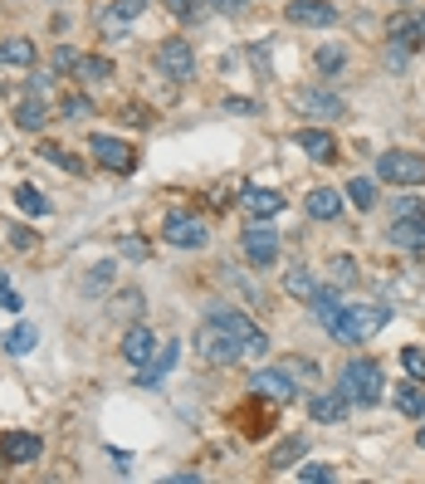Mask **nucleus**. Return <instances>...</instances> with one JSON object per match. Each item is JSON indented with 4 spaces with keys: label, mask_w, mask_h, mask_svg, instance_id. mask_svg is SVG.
<instances>
[{
    "label": "nucleus",
    "mask_w": 425,
    "mask_h": 484,
    "mask_svg": "<svg viewBox=\"0 0 425 484\" xmlns=\"http://www.w3.org/2000/svg\"><path fill=\"white\" fill-rule=\"evenodd\" d=\"M74 69H79V49H54V74H74Z\"/></svg>",
    "instance_id": "nucleus-42"
},
{
    "label": "nucleus",
    "mask_w": 425,
    "mask_h": 484,
    "mask_svg": "<svg viewBox=\"0 0 425 484\" xmlns=\"http://www.w3.org/2000/svg\"><path fill=\"white\" fill-rule=\"evenodd\" d=\"M5 289H10V274H5V270H0V294H5Z\"/></svg>",
    "instance_id": "nucleus-50"
},
{
    "label": "nucleus",
    "mask_w": 425,
    "mask_h": 484,
    "mask_svg": "<svg viewBox=\"0 0 425 484\" xmlns=\"http://www.w3.org/2000/svg\"><path fill=\"white\" fill-rule=\"evenodd\" d=\"M79 79H84V84H108V79H112V59L79 54Z\"/></svg>",
    "instance_id": "nucleus-34"
},
{
    "label": "nucleus",
    "mask_w": 425,
    "mask_h": 484,
    "mask_svg": "<svg viewBox=\"0 0 425 484\" xmlns=\"http://www.w3.org/2000/svg\"><path fill=\"white\" fill-rule=\"evenodd\" d=\"M162 240L176 245V250H201V245L211 240V230H205L201 215H191V211H171L167 221H162Z\"/></svg>",
    "instance_id": "nucleus-6"
},
{
    "label": "nucleus",
    "mask_w": 425,
    "mask_h": 484,
    "mask_svg": "<svg viewBox=\"0 0 425 484\" xmlns=\"http://www.w3.org/2000/svg\"><path fill=\"white\" fill-rule=\"evenodd\" d=\"M39 450H45V440H39L35 430H5V436H0V460H5V465H35Z\"/></svg>",
    "instance_id": "nucleus-12"
},
{
    "label": "nucleus",
    "mask_w": 425,
    "mask_h": 484,
    "mask_svg": "<svg viewBox=\"0 0 425 484\" xmlns=\"http://www.w3.org/2000/svg\"><path fill=\"white\" fill-rule=\"evenodd\" d=\"M387 35H391L396 49H421L425 45V10H401V15H391Z\"/></svg>",
    "instance_id": "nucleus-13"
},
{
    "label": "nucleus",
    "mask_w": 425,
    "mask_h": 484,
    "mask_svg": "<svg viewBox=\"0 0 425 484\" xmlns=\"http://www.w3.org/2000/svg\"><path fill=\"white\" fill-rule=\"evenodd\" d=\"M196 353H201L211 367H235V363L245 357V347H240V338H235L225 323L205 318V323L196 328Z\"/></svg>",
    "instance_id": "nucleus-3"
},
{
    "label": "nucleus",
    "mask_w": 425,
    "mask_h": 484,
    "mask_svg": "<svg viewBox=\"0 0 425 484\" xmlns=\"http://www.w3.org/2000/svg\"><path fill=\"white\" fill-rule=\"evenodd\" d=\"M205 5H211V10H221V15H240V10L250 5V0H205Z\"/></svg>",
    "instance_id": "nucleus-47"
},
{
    "label": "nucleus",
    "mask_w": 425,
    "mask_h": 484,
    "mask_svg": "<svg viewBox=\"0 0 425 484\" xmlns=\"http://www.w3.org/2000/svg\"><path fill=\"white\" fill-rule=\"evenodd\" d=\"M250 391L254 396H264V401H274V406H288V401L298 396V387H294V377L284 372V367H259V372L250 377Z\"/></svg>",
    "instance_id": "nucleus-8"
},
{
    "label": "nucleus",
    "mask_w": 425,
    "mask_h": 484,
    "mask_svg": "<svg viewBox=\"0 0 425 484\" xmlns=\"http://www.w3.org/2000/svg\"><path fill=\"white\" fill-rule=\"evenodd\" d=\"M0 347H5L10 357H29V353L39 347V328H35V323H15V328L5 333V343H0Z\"/></svg>",
    "instance_id": "nucleus-27"
},
{
    "label": "nucleus",
    "mask_w": 425,
    "mask_h": 484,
    "mask_svg": "<svg viewBox=\"0 0 425 484\" xmlns=\"http://www.w3.org/2000/svg\"><path fill=\"white\" fill-rule=\"evenodd\" d=\"M88 152H93V162L98 167H108V171H132V147L122 138H112V132H93L88 138Z\"/></svg>",
    "instance_id": "nucleus-10"
},
{
    "label": "nucleus",
    "mask_w": 425,
    "mask_h": 484,
    "mask_svg": "<svg viewBox=\"0 0 425 484\" xmlns=\"http://www.w3.org/2000/svg\"><path fill=\"white\" fill-rule=\"evenodd\" d=\"M0 64H35V39L29 35H10V39H0Z\"/></svg>",
    "instance_id": "nucleus-28"
},
{
    "label": "nucleus",
    "mask_w": 425,
    "mask_h": 484,
    "mask_svg": "<svg viewBox=\"0 0 425 484\" xmlns=\"http://www.w3.org/2000/svg\"><path fill=\"white\" fill-rule=\"evenodd\" d=\"M279 367L294 377V387H318V377H323L313 357H279Z\"/></svg>",
    "instance_id": "nucleus-31"
},
{
    "label": "nucleus",
    "mask_w": 425,
    "mask_h": 484,
    "mask_svg": "<svg viewBox=\"0 0 425 484\" xmlns=\"http://www.w3.org/2000/svg\"><path fill=\"white\" fill-rule=\"evenodd\" d=\"M377 177L391 181V187H425V157L406 147H391L377 157Z\"/></svg>",
    "instance_id": "nucleus-4"
},
{
    "label": "nucleus",
    "mask_w": 425,
    "mask_h": 484,
    "mask_svg": "<svg viewBox=\"0 0 425 484\" xmlns=\"http://www.w3.org/2000/svg\"><path fill=\"white\" fill-rule=\"evenodd\" d=\"M401 367H406L416 382H425V347H401Z\"/></svg>",
    "instance_id": "nucleus-38"
},
{
    "label": "nucleus",
    "mask_w": 425,
    "mask_h": 484,
    "mask_svg": "<svg viewBox=\"0 0 425 484\" xmlns=\"http://www.w3.org/2000/svg\"><path fill=\"white\" fill-rule=\"evenodd\" d=\"M245 255H250L254 270H274L279 260V230L269 221H254L250 230H245Z\"/></svg>",
    "instance_id": "nucleus-9"
},
{
    "label": "nucleus",
    "mask_w": 425,
    "mask_h": 484,
    "mask_svg": "<svg viewBox=\"0 0 425 484\" xmlns=\"http://www.w3.org/2000/svg\"><path fill=\"white\" fill-rule=\"evenodd\" d=\"M391 406H396L401 416H411V421H425V391L416 387V377L401 382V387H391Z\"/></svg>",
    "instance_id": "nucleus-24"
},
{
    "label": "nucleus",
    "mask_w": 425,
    "mask_h": 484,
    "mask_svg": "<svg viewBox=\"0 0 425 484\" xmlns=\"http://www.w3.org/2000/svg\"><path fill=\"white\" fill-rule=\"evenodd\" d=\"M387 240L396 245V250H425V211H416V215H391Z\"/></svg>",
    "instance_id": "nucleus-14"
},
{
    "label": "nucleus",
    "mask_w": 425,
    "mask_h": 484,
    "mask_svg": "<svg viewBox=\"0 0 425 484\" xmlns=\"http://www.w3.org/2000/svg\"><path fill=\"white\" fill-rule=\"evenodd\" d=\"M10 245H15V250H29V245H35V230H25V225H10Z\"/></svg>",
    "instance_id": "nucleus-44"
},
{
    "label": "nucleus",
    "mask_w": 425,
    "mask_h": 484,
    "mask_svg": "<svg viewBox=\"0 0 425 484\" xmlns=\"http://www.w3.org/2000/svg\"><path fill=\"white\" fill-rule=\"evenodd\" d=\"M313 69H318L323 79H338L342 69H347V49H342V45H323V49L313 54Z\"/></svg>",
    "instance_id": "nucleus-33"
},
{
    "label": "nucleus",
    "mask_w": 425,
    "mask_h": 484,
    "mask_svg": "<svg viewBox=\"0 0 425 484\" xmlns=\"http://www.w3.org/2000/svg\"><path fill=\"white\" fill-rule=\"evenodd\" d=\"M240 205H245V215H254V221H274V215L284 211V191H274V187H245L240 191Z\"/></svg>",
    "instance_id": "nucleus-17"
},
{
    "label": "nucleus",
    "mask_w": 425,
    "mask_h": 484,
    "mask_svg": "<svg viewBox=\"0 0 425 484\" xmlns=\"http://www.w3.org/2000/svg\"><path fill=\"white\" fill-rule=\"evenodd\" d=\"M294 142H298V147H304L313 162H338V142H333V132H328V128H298Z\"/></svg>",
    "instance_id": "nucleus-19"
},
{
    "label": "nucleus",
    "mask_w": 425,
    "mask_h": 484,
    "mask_svg": "<svg viewBox=\"0 0 425 484\" xmlns=\"http://www.w3.org/2000/svg\"><path fill=\"white\" fill-rule=\"evenodd\" d=\"M0 308H5V313H20V294L5 289V294H0Z\"/></svg>",
    "instance_id": "nucleus-48"
},
{
    "label": "nucleus",
    "mask_w": 425,
    "mask_h": 484,
    "mask_svg": "<svg viewBox=\"0 0 425 484\" xmlns=\"http://www.w3.org/2000/svg\"><path fill=\"white\" fill-rule=\"evenodd\" d=\"M304 211L313 215V221H338V215H342V191L313 187V191H308V201H304Z\"/></svg>",
    "instance_id": "nucleus-21"
},
{
    "label": "nucleus",
    "mask_w": 425,
    "mask_h": 484,
    "mask_svg": "<svg viewBox=\"0 0 425 484\" xmlns=\"http://www.w3.org/2000/svg\"><path fill=\"white\" fill-rule=\"evenodd\" d=\"M176 353H181V347H176V343H167V347H162V353H152V363L147 367H142V372H138V387H162V377H167L171 372V363H176Z\"/></svg>",
    "instance_id": "nucleus-25"
},
{
    "label": "nucleus",
    "mask_w": 425,
    "mask_h": 484,
    "mask_svg": "<svg viewBox=\"0 0 425 484\" xmlns=\"http://www.w3.org/2000/svg\"><path fill=\"white\" fill-rule=\"evenodd\" d=\"M328 274H333V284H338V289H347V284H357V260H352V255H333Z\"/></svg>",
    "instance_id": "nucleus-37"
},
{
    "label": "nucleus",
    "mask_w": 425,
    "mask_h": 484,
    "mask_svg": "<svg viewBox=\"0 0 425 484\" xmlns=\"http://www.w3.org/2000/svg\"><path fill=\"white\" fill-rule=\"evenodd\" d=\"M39 157L49 162V167H59V171H69V177H79L84 171V162L74 157L69 147H59V142H39Z\"/></svg>",
    "instance_id": "nucleus-32"
},
{
    "label": "nucleus",
    "mask_w": 425,
    "mask_h": 484,
    "mask_svg": "<svg viewBox=\"0 0 425 484\" xmlns=\"http://www.w3.org/2000/svg\"><path fill=\"white\" fill-rule=\"evenodd\" d=\"M298 480H304V484H333L338 475L328 465H298Z\"/></svg>",
    "instance_id": "nucleus-40"
},
{
    "label": "nucleus",
    "mask_w": 425,
    "mask_h": 484,
    "mask_svg": "<svg viewBox=\"0 0 425 484\" xmlns=\"http://www.w3.org/2000/svg\"><path fill=\"white\" fill-rule=\"evenodd\" d=\"M15 205L25 215H49V196L39 187H29V181H25V187H15Z\"/></svg>",
    "instance_id": "nucleus-36"
},
{
    "label": "nucleus",
    "mask_w": 425,
    "mask_h": 484,
    "mask_svg": "<svg viewBox=\"0 0 425 484\" xmlns=\"http://www.w3.org/2000/svg\"><path fill=\"white\" fill-rule=\"evenodd\" d=\"M347 401H342V391H313L308 396V421H318V426H342L347 421Z\"/></svg>",
    "instance_id": "nucleus-16"
},
{
    "label": "nucleus",
    "mask_w": 425,
    "mask_h": 484,
    "mask_svg": "<svg viewBox=\"0 0 425 484\" xmlns=\"http://www.w3.org/2000/svg\"><path fill=\"white\" fill-rule=\"evenodd\" d=\"M112 270H118V264H112V260H103V264H93V274H88V284H84V289L93 294V289H103V284H108L112 280Z\"/></svg>",
    "instance_id": "nucleus-41"
},
{
    "label": "nucleus",
    "mask_w": 425,
    "mask_h": 484,
    "mask_svg": "<svg viewBox=\"0 0 425 484\" xmlns=\"http://www.w3.org/2000/svg\"><path fill=\"white\" fill-rule=\"evenodd\" d=\"M304 455H308V440H304V436H288V440H279V446L269 450V465L284 470V465H298Z\"/></svg>",
    "instance_id": "nucleus-29"
},
{
    "label": "nucleus",
    "mask_w": 425,
    "mask_h": 484,
    "mask_svg": "<svg viewBox=\"0 0 425 484\" xmlns=\"http://www.w3.org/2000/svg\"><path fill=\"white\" fill-rule=\"evenodd\" d=\"M338 391L347 406H377V401L387 396V377H381V367L371 363V357H352L338 377Z\"/></svg>",
    "instance_id": "nucleus-2"
},
{
    "label": "nucleus",
    "mask_w": 425,
    "mask_h": 484,
    "mask_svg": "<svg viewBox=\"0 0 425 484\" xmlns=\"http://www.w3.org/2000/svg\"><path fill=\"white\" fill-rule=\"evenodd\" d=\"M157 69L171 79V84L196 79V49H191V39H181V35L162 39V45H157Z\"/></svg>",
    "instance_id": "nucleus-5"
},
{
    "label": "nucleus",
    "mask_w": 425,
    "mask_h": 484,
    "mask_svg": "<svg viewBox=\"0 0 425 484\" xmlns=\"http://www.w3.org/2000/svg\"><path fill=\"white\" fill-rule=\"evenodd\" d=\"M118 353L128 357L132 367H147V363H152V353H157V338H152V328H147V323H132L128 333H122Z\"/></svg>",
    "instance_id": "nucleus-15"
},
{
    "label": "nucleus",
    "mask_w": 425,
    "mask_h": 484,
    "mask_svg": "<svg viewBox=\"0 0 425 484\" xmlns=\"http://www.w3.org/2000/svg\"><path fill=\"white\" fill-rule=\"evenodd\" d=\"M142 10H147V0H112V5L98 15V35L108 39V45H112V39H122V35H128V25L142 15Z\"/></svg>",
    "instance_id": "nucleus-11"
},
{
    "label": "nucleus",
    "mask_w": 425,
    "mask_h": 484,
    "mask_svg": "<svg viewBox=\"0 0 425 484\" xmlns=\"http://www.w3.org/2000/svg\"><path fill=\"white\" fill-rule=\"evenodd\" d=\"M416 440H421V450H425V426H421V436H416Z\"/></svg>",
    "instance_id": "nucleus-51"
},
{
    "label": "nucleus",
    "mask_w": 425,
    "mask_h": 484,
    "mask_svg": "<svg viewBox=\"0 0 425 484\" xmlns=\"http://www.w3.org/2000/svg\"><path fill=\"white\" fill-rule=\"evenodd\" d=\"M45 122H49V108H45V98H39V94H29L15 108V128L20 132H45Z\"/></svg>",
    "instance_id": "nucleus-26"
},
{
    "label": "nucleus",
    "mask_w": 425,
    "mask_h": 484,
    "mask_svg": "<svg viewBox=\"0 0 425 484\" xmlns=\"http://www.w3.org/2000/svg\"><path fill=\"white\" fill-rule=\"evenodd\" d=\"M215 323H225L235 338H240V347H245V357H264L269 353V338H264V328H254L250 318L240 313V308H215Z\"/></svg>",
    "instance_id": "nucleus-7"
},
{
    "label": "nucleus",
    "mask_w": 425,
    "mask_h": 484,
    "mask_svg": "<svg viewBox=\"0 0 425 484\" xmlns=\"http://www.w3.org/2000/svg\"><path fill=\"white\" fill-rule=\"evenodd\" d=\"M288 20L294 25H333L338 20V10H333V0H288Z\"/></svg>",
    "instance_id": "nucleus-18"
},
{
    "label": "nucleus",
    "mask_w": 425,
    "mask_h": 484,
    "mask_svg": "<svg viewBox=\"0 0 425 484\" xmlns=\"http://www.w3.org/2000/svg\"><path fill=\"white\" fill-rule=\"evenodd\" d=\"M167 10L176 20H196V10H201V0H167Z\"/></svg>",
    "instance_id": "nucleus-43"
},
{
    "label": "nucleus",
    "mask_w": 425,
    "mask_h": 484,
    "mask_svg": "<svg viewBox=\"0 0 425 484\" xmlns=\"http://www.w3.org/2000/svg\"><path fill=\"white\" fill-rule=\"evenodd\" d=\"M64 118H74V122L79 118H93V98L88 94H69L64 98Z\"/></svg>",
    "instance_id": "nucleus-39"
},
{
    "label": "nucleus",
    "mask_w": 425,
    "mask_h": 484,
    "mask_svg": "<svg viewBox=\"0 0 425 484\" xmlns=\"http://www.w3.org/2000/svg\"><path fill=\"white\" fill-rule=\"evenodd\" d=\"M29 94L45 98V94H49V74H35V79H29Z\"/></svg>",
    "instance_id": "nucleus-49"
},
{
    "label": "nucleus",
    "mask_w": 425,
    "mask_h": 484,
    "mask_svg": "<svg viewBox=\"0 0 425 484\" xmlns=\"http://www.w3.org/2000/svg\"><path fill=\"white\" fill-rule=\"evenodd\" d=\"M298 108H304L308 118L328 122V118H342V113H347V103H342L338 94H328V88H308V94L298 98Z\"/></svg>",
    "instance_id": "nucleus-20"
},
{
    "label": "nucleus",
    "mask_w": 425,
    "mask_h": 484,
    "mask_svg": "<svg viewBox=\"0 0 425 484\" xmlns=\"http://www.w3.org/2000/svg\"><path fill=\"white\" fill-rule=\"evenodd\" d=\"M342 191H347V201L357 205V211H371V205H377V181L371 177H352Z\"/></svg>",
    "instance_id": "nucleus-35"
},
{
    "label": "nucleus",
    "mask_w": 425,
    "mask_h": 484,
    "mask_svg": "<svg viewBox=\"0 0 425 484\" xmlns=\"http://www.w3.org/2000/svg\"><path fill=\"white\" fill-rule=\"evenodd\" d=\"M416 211H425V201H416V196H401V201L391 205V215H416Z\"/></svg>",
    "instance_id": "nucleus-45"
},
{
    "label": "nucleus",
    "mask_w": 425,
    "mask_h": 484,
    "mask_svg": "<svg viewBox=\"0 0 425 484\" xmlns=\"http://www.w3.org/2000/svg\"><path fill=\"white\" fill-rule=\"evenodd\" d=\"M254 108H259L254 98H225V113H240V118H250Z\"/></svg>",
    "instance_id": "nucleus-46"
},
{
    "label": "nucleus",
    "mask_w": 425,
    "mask_h": 484,
    "mask_svg": "<svg viewBox=\"0 0 425 484\" xmlns=\"http://www.w3.org/2000/svg\"><path fill=\"white\" fill-rule=\"evenodd\" d=\"M142 308H147V294H142V289H122V294L108 298V318H112V323H118V318H122V323H138Z\"/></svg>",
    "instance_id": "nucleus-22"
},
{
    "label": "nucleus",
    "mask_w": 425,
    "mask_h": 484,
    "mask_svg": "<svg viewBox=\"0 0 425 484\" xmlns=\"http://www.w3.org/2000/svg\"><path fill=\"white\" fill-rule=\"evenodd\" d=\"M308 308H313V318L323 328H333V318H338V308H342V294L338 289H323V284H318V294L308 298Z\"/></svg>",
    "instance_id": "nucleus-30"
},
{
    "label": "nucleus",
    "mask_w": 425,
    "mask_h": 484,
    "mask_svg": "<svg viewBox=\"0 0 425 484\" xmlns=\"http://www.w3.org/2000/svg\"><path fill=\"white\" fill-rule=\"evenodd\" d=\"M387 323H391V308H381V304H342L328 333H333L338 343L357 347V343H371V338H377Z\"/></svg>",
    "instance_id": "nucleus-1"
},
{
    "label": "nucleus",
    "mask_w": 425,
    "mask_h": 484,
    "mask_svg": "<svg viewBox=\"0 0 425 484\" xmlns=\"http://www.w3.org/2000/svg\"><path fill=\"white\" fill-rule=\"evenodd\" d=\"M284 294L298 298V304H308V298L318 294V274L308 270V264H288L284 270Z\"/></svg>",
    "instance_id": "nucleus-23"
}]
</instances>
